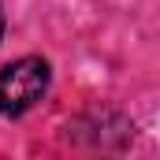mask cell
<instances>
[{
  "label": "cell",
  "mask_w": 160,
  "mask_h": 160,
  "mask_svg": "<svg viewBox=\"0 0 160 160\" xmlns=\"http://www.w3.org/2000/svg\"><path fill=\"white\" fill-rule=\"evenodd\" d=\"M48 63L41 56H22L0 71V112L4 116H22L38 104L48 89Z\"/></svg>",
  "instance_id": "cell-1"
},
{
  "label": "cell",
  "mask_w": 160,
  "mask_h": 160,
  "mask_svg": "<svg viewBox=\"0 0 160 160\" xmlns=\"http://www.w3.org/2000/svg\"><path fill=\"white\" fill-rule=\"evenodd\" d=\"M0 30H4V15H0Z\"/></svg>",
  "instance_id": "cell-2"
}]
</instances>
